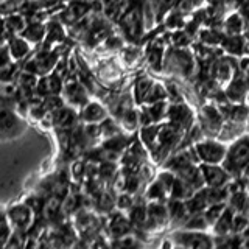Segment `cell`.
Listing matches in <instances>:
<instances>
[{"mask_svg": "<svg viewBox=\"0 0 249 249\" xmlns=\"http://www.w3.org/2000/svg\"><path fill=\"white\" fill-rule=\"evenodd\" d=\"M196 123L206 137H220L226 120L212 103H202L196 109Z\"/></svg>", "mask_w": 249, "mask_h": 249, "instance_id": "277c9868", "label": "cell"}, {"mask_svg": "<svg viewBox=\"0 0 249 249\" xmlns=\"http://www.w3.org/2000/svg\"><path fill=\"white\" fill-rule=\"evenodd\" d=\"M39 249H53L49 243H47L45 240H42V238H39Z\"/></svg>", "mask_w": 249, "mask_h": 249, "instance_id": "f35d334b", "label": "cell"}, {"mask_svg": "<svg viewBox=\"0 0 249 249\" xmlns=\"http://www.w3.org/2000/svg\"><path fill=\"white\" fill-rule=\"evenodd\" d=\"M6 215H8V221H10L13 231L25 235V233H28L35 228L37 213L35 212L33 207L27 204V202H18V204H13L6 210Z\"/></svg>", "mask_w": 249, "mask_h": 249, "instance_id": "5b68a950", "label": "cell"}, {"mask_svg": "<svg viewBox=\"0 0 249 249\" xmlns=\"http://www.w3.org/2000/svg\"><path fill=\"white\" fill-rule=\"evenodd\" d=\"M237 66H238V73L249 78V54H245L243 58H240L237 61Z\"/></svg>", "mask_w": 249, "mask_h": 249, "instance_id": "836d02e7", "label": "cell"}, {"mask_svg": "<svg viewBox=\"0 0 249 249\" xmlns=\"http://www.w3.org/2000/svg\"><path fill=\"white\" fill-rule=\"evenodd\" d=\"M232 218H233V210L229 209L228 206V209L224 210V213L220 216V220L210 228V233H212L213 238L232 235Z\"/></svg>", "mask_w": 249, "mask_h": 249, "instance_id": "7402d4cb", "label": "cell"}, {"mask_svg": "<svg viewBox=\"0 0 249 249\" xmlns=\"http://www.w3.org/2000/svg\"><path fill=\"white\" fill-rule=\"evenodd\" d=\"M199 165L206 187L220 189V187H224L231 181V175L226 171L223 165H204V163H199Z\"/></svg>", "mask_w": 249, "mask_h": 249, "instance_id": "7c38bea8", "label": "cell"}, {"mask_svg": "<svg viewBox=\"0 0 249 249\" xmlns=\"http://www.w3.org/2000/svg\"><path fill=\"white\" fill-rule=\"evenodd\" d=\"M8 52H10L13 59H22L30 52V45L25 37H13L8 45Z\"/></svg>", "mask_w": 249, "mask_h": 249, "instance_id": "484cf974", "label": "cell"}, {"mask_svg": "<svg viewBox=\"0 0 249 249\" xmlns=\"http://www.w3.org/2000/svg\"><path fill=\"white\" fill-rule=\"evenodd\" d=\"M119 126L122 129V132L124 136H134V134H139L140 128H142V122H140V111L139 107H134L131 109V111L124 112L119 120Z\"/></svg>", "mask_w": 249, "mask_h": 249, "instance_id": "e0dca14e", "label": "cell"}, {"mask_svg": "<svg viewBox=\"0 0 249 249\" xmlns=\"http://www.w3.org/2000/svg\"><path fill=\"white\" fill-rule=\"evenodd\" d=\"M237 73H238V66H237L235 59L220 54V56L213 61L212 78L221 89L228 88V86L231 84V81L237 76Z\"/></svg>", "mask_w": 249, "mask_h": 249, "instance_id": "ba28073f", "label": "cell"}, {"mask_svg": "<svg viewBox=\"0 0 249 249\" xmlns=\"http://www.w3.org/2000/svg\"><path fill=\"white\" fill-rule=\"evenodd\" d=\"M173 241L178 246H184L187 249H213L215 238L210 232H198L179 229L173 233Z\"/></svg>", "mask_w": 249, "mask_h": 249, "instance_id": "8992f818", "label": "cell"}, {"mask_svg": "<svg viewBox=\"0 0 249 249\" xmlns=\"http://www.w3.org/2000/svg\"><path fill=\"white\" fill-rule=\"evenodd\" d=\"M14 72H16V66L13 64V62L6 64L5 67L0 69V81H2V83H10L13 80V76H14Z\"/></svg>", "mask_w": 249, "mask_h": 249, "instance_id": "d6a6232c", "label": "cell"}, {"mask_svg": "<svg viewBox=\"0 0 249 249\" xmlns=\"http://www.w3.org/2000/svg\"><path fill=\"white\" fill-rule=\"evenodd\" d=\"M22 35L28 42H41L45 36V28L41 23H33V25H28Z\"/></svg>", "mask_w": 249, "mask_h": 249, "instance_id": "f546056e", "label": "cell"}, {"mask_svg": "<svg viewBox=\"0 0 249 249\" xmlns=\"http://www.w3.org/2000/svg\"><path fill=\"white\" fill-rule=\"evenodd\" d=\"M64 84H62V78L58 76L56 73H50V75H44L37 84V90L42 93V95H59Z\"/></svg>", "mask_w": 249, "mask_h": 249, "instance_id": "44dd1931", "label": "cell"}, {"mask_svg": "<svg viewBox=\"0 0 249 249\" xmlns=\"http://www.w3.org/2000/svg\"><path fill=\"white\" fill-rule=\"evenodd\" d=\"M62 92H64V97L62 100L67 101L70 107L73 109H81L86 103H88V90H86L84 84L70 80L67 83H64V88H62Z\"/></svg>", "mask_w": 249, "mask_h": 249, "instance_id": "30bf717a", "label": "cell"}, {"mask_svg": "<svg viewBox=\"0 0 249 249\" xmlns=\"http://www.w3.org/2000/svg\"><path fill=\"white\" fill-rule=\"evenodd\" d=\"M163 100H168V90H167V86L165 83H160V81H154L151 90L148 92V95L143 101L142 106H148V105H154V103H159V101Z\"/></svg>", "mask_w": 249, "mask_h": 249, "instance_id": "d4e9b609", "label": "cell"}, {"mask_svg": "<svg viewBox=\"0 0 249 249\" xmlns=\"http://www.w3.org/2000/svg\"><path fill=\"white\" fill-rule=\"evenodd\" d=\"M193 36L187 31L185 28L170 31L168 35V44L175 49H189L190 45H193Z\"/></svg>", "mask_w": 249, "mask_h": 249, "instance_id": "cb8c5ba5", "label": "cell"}, {"mask_svg": "<svg viewBox=\"0 0 249 249\" xmlns=\"http://www.w3.org/2000/svg\"><path fill=\"white\" fill-rule=\"evenodd\" d=\"M249 92V78L237 73V76L231 81V84L224 89L226 98L231 105H243Z\"/></svg>", "mask_w": 249, "mask_h": 249, "instance_id": "8fae6325", "label": "cell"}, {"mask_svg": "<svg viewBox=\"0 0 249 249\" xmlns=\"http://www.w3.org/2000/svg\"><path fill=\"white\" fill-rule=\"evenodd\" d=\"M6 31H13L14 35H19V33H23L27 28V22L25 19L22 18V16H18V14H14V16H10L6 20Z\"/></svg>", "mask_w": 249, "mask_h": 249, "instance_id": "1f68e13d", "label": "cell"}, {"mask_svg": "<svg viewBox=\"0 0 249 249\" xmlns=\"http://www.w3.org/2000/svg\"><path fill=\"white\" fill-rule=\"evenodd\" d=\"M245 39H246V41H249V19L246 20V28H245Z\"/></svg>", "mask_w": 249, "mask_h": 249, "instance_id": "ab89813d", "label": "cell"}, {"mask_svg": "<svg viewBox=\"0 0 249 249\" xmlns=\"http://www.w3.org/2000/svg\"><path fill=\"white\" fill-rule=\"evenodd\" d=\"M176 243L173 241V238H167V240H163L162 241V245H160V249H175Z\"/></svg>", "mask_w": 249, "mask_h": 249, "instance_id": "8d00e7d4", "label": "cell"}, {"mask_svg": "<svg viewBox=\"0 0 249 249\" xmlns=\"http://www.w3.org/2000/svg\"><path fill=\"white\" fill-rule=\"evenodd\" d=\"M120 61L129 70L139 69V66H142V62H145V50L137 44L124 45L120 50Z\"/></svg>", "mask_w": 249, "mask_h": 249, "instance_id": "2e32d148", "label": "cell"}, {"mask_svg": "<svg viewBox=\"0 0 249 249\" xmlns=\"http://www.w3.org/2000/svg\"><path fill=\"white\" fill-rule=\"evenodd\" d=\"M220 28L224 36H243L246 28V19L238 10L224 13L220 22Z\"/></svg>", "mask_w": 249, "mask_h": 249, "instance_id": "9c48e42d", "label": "cell"}, {"mask_svg": "<svg viewBox=\"0 0 249 249\" xmlns=\"http://www.w3.org/2000/svg\"><path fill=\"white\" fill-rule=\"evenodd\" d=\"M8 226H11L10 221H8V215L5 210H0V231L8 228Z\"/></svg>", "mask_w": 249, "mask_h": 249, "instance_id": "d590c367", "label": "cell"}, {"mask_svg": "<svg viewBox=\"0 0 249 249\" xmlns=\"http://www.w3.org/2000/svg\"><path fill=\"white\" fill-rule=\"evenodd\" d=\"M5 33H6V22L3 19H0V41L3 39Z\"/></svg>", "mask_w": 249, "mask_h": 249, "instance_id": "74e56055", "label": "cell"}, {"mask_svg": "<svg viewBox=\"0 0 249 249\" xmlns=\"http://www.w3.org/2000/svg\"><path fill=\"white\" fill-rule=\"evenodd\" d=\"M11 59L13 58H11L10 52H8V49H2V50H0V69L5 67L6 64H10V62H13Z\"/></svg>", "mask_w": 249, "mask_h": 249, "instance_id": "e575fe53", "label": "cell"}, {"mask_svg": "<svg viewBox=\"0 0 249 249\" xmlns=\"http://www.w3.org/2000/svg\"><path fill=\"white\" fill-rule=\"evenodd\" d=\"M53 115H54V124H56V128L61 131H72L78 123L76 109L70 106L61 107L59 111H56Z\"/></svg>", "mask_w": 249, "mask_h": 249, "instance_id": "ffe728a7", "label": "cell"}, {"mask_svg": "<svg viewBox=\"0 0 249 249\" xmlns=\"http://www.w3.org/2000/svg\"><path fill=\"white\" fill-rule=\"evenodd\" d=\"M220 53L223 56H228L238 61L246 54V39L245 36H224Z\"/></svg>", "mask_w": 249, "mask_h": 249, "instance_id": "5bb4252c", "label": "cell"}, {"mask_svg": "<svg viewBox=\"0 0 249 249\" xmlns=\"http://www.w3.org/2000/svg\"><path fill=\"white\" fill-rule=\"evenodd\" d=\"M228 209V202H218V204H210L207 206V209L202 212V215H204L207 224L212 228V226L220 220V216L224 213V210Z\"/></svg>", "mask_w": 249, "mask_h": 249, "instance_id": "4316f807", "label": "cell"}, {"mask_svg": "<svg viewBox=\"0 0 249 249\" xmlns=\"http://www.w3.org/2000/svg\"><path fill=\"white\" fill-rule=\"evenodd\" d=\"M20 129V120L13 111L6 107L0 109V136L11 137L18 134Z\"/></svg>", "mask_w": 249, "mask_h": 249, "instance_id": "ac0fdd59", "label": "cell"}, {"mask_svg": "<svg viewBox=\"0 0 249 249\" xmlns=\"http://www.w3.org/2000/svg\"><path fill=\"white\" fill-rule=\"evenodd\" d=\"M151 2L156 8V13L159 16V22H162L167 14L175 10L179 0H151Z\"/></svg>", "mask_w": 249, "mask_h": 249, "instance_id": "f1b7e54d", "label": "cell"}, {"mask_svg": "<svg viewBox=\"0 0 249 249\" xmlns=\"http://www.w3.org/2000/svg\"><path fill=\"white\" fill-rule=\"evenodd\" d=\"M246 128H248V132H249V119H248V123H246Z\"/></svg>", "mask_w": 249, "mask_h": 249, "instance_id": "7bdbcfd3", "label": "cell"}, {"mask_svg": "<svg viewBox=\"0 0 249 249\" xmlns=\"http://www.w3.org/2000/svg\"><path fill=\"white\" fill-rule=\"evenodd\" d=\"M56 64H58L56 54H53L50 52H42L27 62L25 70L33 72L36 75H49L52 70L56 67Z\"/></svg>", "mask_w": 249, "mask_h": 249, "instance_id": "4fadbf2b", "label": "cell"}, {"mask_svg": "<svg viewBox=\"0 0 249 249\" xmlns=\"http://www.w3.org/2000/svg\"><path fill=\"white\" fill-rule=\"evenodd\" d=\"M109 117V111L100 103V101H88L80 112V119L86 124H100Z\"/></svg>", "mask_w": 249, "mask_h": 249, "instance_id": "9a60e30c", "label": "cell"}, {"mask_svg": "<svg viewBox=\"0 0 249 249\" xmlns=\"http://www.w3.org/2000/svg\"><path fill=\"white\" fill-rule=\"evenodd\" d=\"M137 199V195H132L129 192H122L115 195V209L120 210V212L126 213L128 210L134 206V202Z\"/></svg>", "mask_w": 249, "mask_h": 249, "instance_id": "83f0119b", "label": "cell"}, {"mask_svg": "<svg viewBox=\"0 0 249 249\" xmlns=\"http://www.w3.org/2000/svg\"><path fill=\"white\" fill-rule=\"evenodd\" d=\"M249 226V220L243 212H233L232 218V235H243Z\"/></svg>", "mask_w": 249, "mask_h": 249, "instance_id": "4dcf8cb0", "label": "cell"}, {"mask_svg": "<svg viewBox=\"0 0 249 249\" xmlns=\"http://www.w3.org/2000/svg\"><path fill=\"white\" fill-rule=\"evenodd\" d=\"M245 215H246V218L249 220V202H248V206H246V209H245V212H243Z\"/></svg>", "mask_w": 249, "mask_h": 249, "instance_id": "60d3db41", "label": "cell"}, {"mask_svg": "<svg viewBox=\"0 0 249 249\" xmlns=\"http://www.w3.org/2000/svg\"><path fill=\"white\" fill-rule=\"evenodd\" d=\"M119 25L122 28L123 37L126 41H129L131 44L139 42L142 36L146 33L143 16H142V2H132V5L128 8V11L119 20Z\"/></svg>", "mask_w": 249, "mask_h": 249, "instance_id": "3957f363", "label": "cell"}, {"mask_svg": "<svg viewBox=\"0 0 249 249\" xmlns=\"http://www.w3.org/2000/svg\"><path fill=\"white\" fill-rule=\"evenodd\" d=\"M175 249H187V248H184V246H178V245H176Z\"/></svg>", "mask_w": 249, "mask_h": 249, "instance_id": "b9f144b4", "label": "cell"}, {"mask_svg": "<svg viewBox=\"0 0 249 249\" xmlns=\"http://www.w3.org/2000/svg\"><path fill=\"white\" fill-rule=\"evenodd\" d=\"M249 162V132L241 134L228 143V154L223 167L231 175V178H240L241 170Z\"/></svg>", "mask_w": 249, "mask_h": 249, "instance_id": "6da1fadb", "label": "cell"}, {"mask_svg": "<svg viewBox=\"0 0 249 249\" xmlns=\"http://www.w3.org/2000/svg\"><path fill=\"white\" fill-rule=\"evenodd\" d=\"M167 122H171L179 129L184 132L189 131L195 123H196V111L185 103V101H178V103H170Z\"/></svg>", "mask_w": 249, "mask_h": 249, "instance_id": "52a82bcc", "label": "cell"}, {"mask_svg": "<svg viewBox=\"0 0 249 249\" xmlns=\"http://www.w3.org/2000/svg\"><path fill=\"white\" fill-rule=\"evenodd\" d=\"M89 11H90V3L75 2L73 0V2L66 8V11L62 13V19L67 23H78L89 14Z\"/></svg>", "mask_w": 249, "mask_h": 249, "instance_id": "603a6c76", "label": "cell"}, {"mask_svg": "<svg viewBox=\"0 0 249 249\" xmlns=\"http://www.w3.org/2000/svg\"><path fill=\"white\" fill-rule=\"evenodd\" d=\"M154 81H156L154 78H151L148 73H145V75H140L134 81V84H132L131 93H132V98H134L137 107H140L143 105V101H145V98L148 95V92L151 90Z\"/></svg>", "mask_w": 249, "mask_h": 249, "instance_id": "d6986e66", "label": "cell"}, {"mask_svg": "<svg viewBox=\"0 0 249 249\" xmlns=\"http://www.w3.org/2000/svg\"><path fill=\"white\" fill-rule=\"evenodd\" d=\"M193 148L199 163L204 165H223L228 154V143L218 137H202Z\"/></svg>", "mask_w": 249, "mask_h": 249, "instance_id": "7a4b0ae2", "label": "cell"}]
</instances>
